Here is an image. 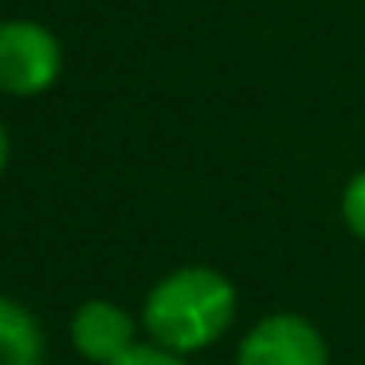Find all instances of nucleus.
<instances>
[{
    "mask_svg": "<svg viewBox=\"0 0 365 365\" xmlns=\"http://www.w3.org/2000/svg\"><path fill=\"white\" fill-rule=\"evenodd\" d=\"M236 318V287L216 267H177L150 287L142 302V326L150 341L173 354H197L220 341Z\"/></svg>",
    "mask_w": 365,
    "mask_h": 365,
    "instance_id": "obj_1",
    "label": "nucleus"
},
{
    "mask_svg": "<svg viewBox=\"0 0 365 365\" xmlns=\"http://www.w3.org/2000/svg\"><path fill=\"white\" fill-rule=\"evenodd\" d=\"M63 43L40 20H0V95L36 98L56 87Z\"/></svg>",
    "mask_w": 365,
    "mask_h": 365,
    "instance_id": "obj_2",
    "label": "nucleus"
},
{
    "mask_svg": "<svg viewBox=\"0 0 365 365\" xmlns=\"http://www.w3.org/2000/svg\"><path fill=\"white\" fill-rule=\"evenodd\" d=\"M236 365H330L326 338L310 318L279 310L247 330Z\"/></svg>",
    "mask_w": 365,
    "mask_h": 365,
    "instance_id": "obj_3",
    "label": "nucleus"
},
{
    "mask_svg": "<svg viewBox=\"0 0 365 365\" xmlns=\"http://www.w3.org/2000/svg\"><path fill=\"white\" fill-rule=\"evenodd\" d=\"M71 346L91 365H114L138 346V322L122 302L87 299L71 314Z\"/></svg>",
    "mask_w": 365,
    "mask_h": 365,
    "instance_id": "obj_4",
    "label": "nucleus"
},
{
    "mask_svg": "<svg viewBox=\"0 0 365 365\" xmlns=\"http://www.w3.org/2000/svg\"><path fill=\"white\" fill-rule=\"evenodd\" d=\"M43 326L24 302L0 294V365H43Z\"/></svg>",
    "mask_w": 365,
    "mask_h": 365,
    "instance_id": "obj_5",
    "label": "nucleus"
},
{
    "mask_svg": "<svg viewBox=\"0 0 365 365\" xmlns=\"http://www.w3.org/2000/svg\"><path fill=\"white\" fill-rule=\"evenodd\" d=\"M341 220L365 244V169L349 177L346 189H341Z\"/></svg>",
    "mask_w": 365,
    "mask_h": 365,
    "instance_id": "obj_6",
    "label": "nucleus"
},
{
    "mask_svg": "<svg viewBox=\"0 0 365 365\" xmlns=\"http://www.w3.org/2000/svg\"><path fill=\"white\" fill-rule=\"evenodd\" d=\"M114 365H189L185 354H173V349L158 346V341H138L130 354H122Z\"/></svg>",
    "mask_w": 365,
    "mask_h": 365,
    "instance_id": "obj_7",
    "label": "nucleus"
},
{
    "mask_svg": "<svg viewBox=\"0 0 365 365\" xmlns=\"http://www.w3.org/2000/svg\"><path fill=\"white\" fill-rule=\"evenodd\" d=\"M9 158H12V138H9V130H4V122H0V173L9 169Z\"/></svg>",
    "mask_w": 365,
    "mask_h": 365,
    "instance_id": "obj_8",
    "label": "nucleus"
}]
</instances>
